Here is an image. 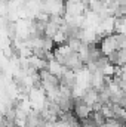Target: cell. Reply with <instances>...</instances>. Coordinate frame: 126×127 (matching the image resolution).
Wrapping results in <instances>:
<instances>
[{
  "label": "cell",
  "mask_w": 126,
  "mask_h": 127,
  "mask_svg": "<svg viewBox=\"0 0 126 127\" xmlns=\"http://www.w3.org/2000/svg\"><path fill=\"white\" fill-rule=\"evenodd\" d=\"M51 38H52V41H54V44H55V46L64 44V43L67 41V35H65V34L61 31V30H58V31L55 32V34H54Z\"/></svg>",
  "instance_id": "obj_3"
},
{
  "label": "cell",
  "mask_w": 126,
  "mask_h": 127,
  "mask_svg": "<svg viewBox=\"0 0 126 127\" xmlns=\"http://www.w3.org/2000/svg\"><path fill=\"white\" fill-rule=\"evenodd\" d=\"M65 0H42V12L49 16H63Z\"/></svg>",
  "instance_id": "obj_1"
},
{
  "label": "cell",
  "mask_w": 126,
  "mask_h": 127,
  "mask_svg": "<svg viewBox=\"0 0 126 127\" xmlns=\"http://www.w3.org/2000/svg\"><path fill=\"white\" fill-rule=\"evenodd\" d=\"M125 28H126L125 16H117L116 21H114V30H113V32H116V34H125V31H126Z\"/></svg>",
  "instance_id": "obj_2"
}]
</instances>
